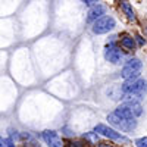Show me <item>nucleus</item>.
Instances as JSON below:
<instances>
[{
	"mask_svg": "<svg viewBox=\"0 0 147 147\" xmlns=\"http://www.w3.org/2000/svg\"><path fill=\"white\" fill-rule=\"evenodd\" d=\"M141 68H143L141 60L137 59V57H132V59H129L128 62L124 65L121 75H122L124 80H137V78H140Z\"/></svg>",
	"mask_w": 147,
	"mask_h": 147,
	"instance_id": "f257e3e1",
	"label": "nucleus"
},
{
	"mask_svg": "<svg viewBox=\"0 0 147 147\" xmlns=\"http://www.w3.org/2000/svg\"><path fill=\"white\" fill-rule=\"evenodd\" d=\"M107 121H109L110 125L116 127V128L121 129V131H127V132L136 129V127H137V121H136V119H124V118L118 116L115 112H112V113L107 115Z\"/></svg>",
	"mask_w": 147,
	"mask_h": 147,
	"instance_id": "f03ea898",
	"label": "nucleus"
},
{
	"mask_svg": "<svg viewBox=\"0 0 147 147\" xmlns=\"http://www.w3.org/2000/svg\"><path fill=\"white\" fill-rule=\"evenodd\" d=\"M115 28V19L112 16H102L99 21L94 22L93 32L94 34H105Z\"/></svg>",
	"mask_w": 147,
	"mask_h": 147,
	"instance_id": "7ed1b4c3",
	"label": "nucleus"
},
{
	"mask_svg": "<svg viewBox=\"0 0 147 147\" xmlns=\"http://www.w3.org/2000/svg\"><path fill=\"white\" fill-rule=\"evenodd\" d=\"M94 132L96 134H102V136L110 138V140H116V141H124V143H128V138L124 137V136H121V132L112 129V128H109L107 125H103V124H97L96 128H94Z\"/></svg>",
	"mask_w": 147,
	"mask_h": 147,
	"instance_id": "20e7f679",
	"label": "nucleus"
},
{
	"mask_svg": "<svg viewBox=\"0 0 147 147\" xmlns=\"http://www.w3.org/2000/svg\"><path fill=\"white\" fill-rule=\"evenodd\" d=\"M43 140L46 141V144L49 147H63V143L60 140L59 134L56 131H52V129H47L43 132Z\"/></svg>",
	"mask_w": 147,
	"mask_h": 147,
	"instance_id": "39448f33",
	"label": "nucleus"
},
{
	"mask_svg": "<svg viewBox=\"0 0 147 147\" xmlns=\"http://www.w3.org/2000/svg\"><path fill=\"white\" fill-rule=\"evenodd\" d=\"M105 57L107 62L110 63H121V59H122V53L118 47H113V46H109L105 52Z\"/></svg>",
	"mask_w": 147,
	"mask_h": 147,
	"instance_id": "423d86ee",
	"label": "nucleus"
},
{
	"mask_svg": "<svg viewBox=\"0 0 147 147\" xmlns=\"http://www.w3.org/2000/svg\"><path fill=\"white\" fill-rule=\"evenodd\" d=\"M106 12V7L103 5H99L97 3L96 6H93L90 10H88V16H87V21L88 22H93V21H99L102 18V15H105Z\"/></svg>",
	"mask_w": 147,
	"mask_h": 147,
	"instance_id": "0eeeda50",
	"label": "nucleus"
},
{
	"mask_svg": "<svg viewBox=\"0 0 147 147\" xmlns=\"http://www.w3.org/2000/svg\"><path fill=\"white\" fill-rule=\"evenodd\" d=\"M115 113H116L118 116H121V118H124V119H134L132 112L129 110V107H128L125 103H122L121 106H118V107L115 109Z\"/></svg>",
	"mask_w": 147,
	"mask_h": 147,
	"instance_id": "6e6552de",
	"label": "nucleus"
},
{
	"mask_svg": "<svg viewBox=\"0 0 147 147\" xmlns=\"http://www.w3.org/2000/svg\"><path fill=\"white\" fill-rule=\"evenodd\" d=\"M125 105L129 107V110L132 112L134 118H136V116H140V115L143 113V106H141L138 102H125Z\"/></svg>",
	"mask_w": 147,
	"mask_h": 147,
	"instance_id": "1a4fd4ad",
	"label": "nucleus"
},
{
	"mask_svg": "<svg viewBox=\"0 0 147 147\" xmlns=\"http://www.w3.org/2000/svg\"><path fill=\"white\" fill-rule=\"evenodd\" d=\"M122 10H124V13L127 15V18L128 19H131V21H134L136 19V12H134V9H132V6L128 3V2H122Z\"/></svg>",
	"mask_w": 147,
	"mask_h": 147,
	"instance_id": "9d476101",
	"label": "nucleus"
},
{
	"mask_svg": "<svg viewBox=\"0 0 147 147\" xmlns=\"http://www.w3.org/2000/svg\"><path fill=\"white\" fill-rule=\"evenodd\" d=\"M121 46H122V47H125V49H128V50H134V47H136V41H134L132 37L125 35L124 38L121 40Z\"/></svg>",
	"mask_w": 147,
	"mask_h": 147,
	"instance_id": "9b49d317",
	"label": "nucleus"
},
{
	"mask_svg": "<svg viewBox=\"0 0 147 147\" xmlns=\"http://www.w3.org/2000/svg\"><path fill=\"white\" fill-rule=\"evenodd\" d=\"M84 137L87 140H90L91 143H97V134L96 132H88V134H85Z\"/></svg>",
	"mask_w": 147,
	"mask_h": 147,
	"instance_id": "f8f14e48",
	"label": "nucleus"
},
{
	"mask_svg": "<svg viewBox=\"0 0 147 147\" xmlns=\"http://www.w3.org/2000/svg\"><path fill=\"white\" fill-rule=\"evenodd\" d=\"M136 146L137 147H147V137H141L136 141Z\"/></svg>",
	"mask_w": 147,
	"mask_h": 147,
	"instance_id": "ddd939ff",
	"label": "nucleus"
},
{
	"mask_svg": "<svg viewBox=\"0 0 147 147\" xmlns=\"http://www.w3.org/2000/svg\"><path fill=\"white\" fill-rule=\"evenodd\" d=\"M69 147H84V144H82L81 141H72V143L69 144Z\"/></svg>",
	"mask_w": 147,
	"mask_h": 147,
	"instance_id": "4468645a",
	"label": "nucleus"
},
{
	"mask_svg": "<svg viewBox=\"0 0 147 147\" xmlns=\"http://www.w3.org/2000/svg\"><path fill=\"white\" fill-rule=\"evenodd\" d=\"M136 38H137V41H138V44H140V46H143V44L146 43V41H144V38H143V37H141L140 34H136Z\"/></svg>",
	"mask_w": 147,
	"mask_h": 147,
	"instance_id": "2eb2a0df",
	"label": "nucleus"
},
{
	"mask_svg": "<svg viewBox=\"0 0 147 147\" xmlns=\"http://www.w3.org/2000/svg\"><path fill=\"white\" fill-rule=\"evenodd\" d=\"M5 143H6V147H15L13 140H12V138H6V140H5Z\"/></svg>",
	"mask_w": 147,
	"mask_h": 147,
	"instance_id": "dca6fc26",
	"label": "nucleus"
},
{
	"mask_svg": "<svg viewBox=\"0 0 147 147\" xmlns=\"http://www.w3.org/2000/svg\"><path fill=\"white\" fill-rule=\"evenodd\" d=\"M85 6H96V3L97 2H93V0H84V2H82Z\"/></svg>",
	"mask_w": 147,
	"mask_h": 147,
	"instance_id": "f3484780",
	"label": "nucleus"
},
{
	"mask_svg": "<svg viewBox=\"0 0 147 147\" xmlns=\"http://www.w3.org/2000/svg\"><path fill=\"white\" fill-rule=\"evenodd\" d=\"M97 147H112V146H109L107 143H99V144H97Z\"/></svg>",
	"mask_w": 147,
	"mask_h": 147,
	"instance_id": "a211bd4d",
	"label": "nucleus"
},
{
	"mask_svg": "<svg viewBox=\"0 0 147 147\" xmlns=\"http://www.w3.org/2000/svg\"><path fill=\"white\" fill-rule=\"evenodd\" d=\"M0 147H6V143H5V140L0 137Z\"/></svg>",
	"mask_w": 147,
	"mask_h": 147,
	"instance_id": "6ab92c4d",
	"label": "nucleus"
},
{
	"mask_svg": "<svg viewBox=\"0 0 147 147\" xmlns=\"http://www.w3.org/2000/svg\"><path fill=\"white\" fill-rule=\"evenodd\" d=\"M146 32H147V28H146Z\"/></svg>",
	"mask_w": 147,
	"mask_h": 147,
	"instance_id": "aec40b11",
	"label": "nucleus"
}]
</instances>
